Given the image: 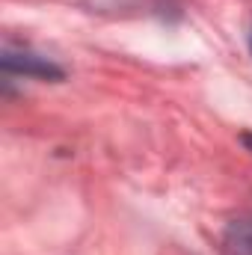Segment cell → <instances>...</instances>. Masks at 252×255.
I'll list each match as a JSON object with an SVG mask.
<instances>
[{"mask_svg": "<svg viewBox=\"0 0 252 255\" xmlns=\"http://www.w3.org/2000/svg\"><path fill=\"white\" fill-rule=\"evenodd\" d=\"M247 45H250V54H252V27H250V33H247Z\"/></svg>", "mask_w": 252, "mask_h": 255, "instance_id": "4", "label": "cell"}, {"mask_svg": "<svg viewBox=\"0 0 252 255\" xmlns=\"http://www.w3.org/2000/svg\"><path fill=\"white\" fill-rule=\"evenodd\" d=\"M223 253L226 255H252V217H238L223 229Z\"/></svg>", "mask_w": 252, "mask_h": 255, "instance_id": "2", "label": "cell"}, {"mask_svg": "<svg viewBox=\"0 0 252 255\" xmlns=\"http://www.w3.org/2000/svg\"><path fill=\"white\" fill-rule=\"evenodd\" d=\"M0 68L6 77H30V80H51V83H60L65 80V68L57 65L51 57L45 54H36L30 48H12L6 45L3 48V57H0Z\"/></svg>", "mask_w": 252, "mask_h": 255, "instance_id": "1", "label": "cell"}, {"mask_svg": "<svg viewBox=\"0 0 252 255\" xmlns=\"http://www.w3.org/2000/svg\"><path fill=\"white\" fill-rule=\"evenodd\" d=\"M241 142H244V145L252 151V133H244V136H241Z\"/></svg>", "mask_w": 252, "mask_h": 255, "instance_id": "3", "label": "cell"}]
</instances>
